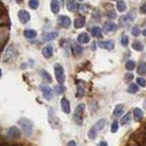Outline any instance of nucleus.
Wrapping results in <instances>:
<instances>
[{"instance_id":"f257e3e1","label":"nucleus","mask_w":146,"mask_h":146,"mask_svg":"<svg viewBox=\"0 0 146 146\" xmlns=\"http://www.w3.org/2000/svg\"><path fill=\"white\" fill-rule=\"evenodd\" d=\"M18 124L22 128V131H24V134L27 137H30L33 134V121L27 118H21L17 121Z\"/></svg>"},{"instance_id":"f03ea898","label":"nucleus","mask_w":146,"mask_h":146,"mask_svg":"<svg viewBox=\"0 0 146 146\" xmlns=\"http://www.w3.org/2000/svg\"><path fill=\"white\" fill-rule=\"evenodd\" d=\"M85 111V104L80 103L76 107L74 113H73V120L77 125L81 126L83 123V114Z\"/></svg>"},{"instance_id":"7ed1b4c3","label":"nucleus","mask_w":146,"mask_h":146,"mask_svg":"<svg viewBox=\"0 0 146 146\" xmlns=\"http://www.w3.org/2000/svg\"><path fill=\"white\" fill-rule=\"evenodd\" d=\"M54 72H55V77H56V80L58 82V84L63 85L66 80V76L63 67L59 63H56L54 65Z\"/></svg>"},{"instance_id":"20e7f679","label":"nucleus","mask_w":146,"mask_h":146,"mask_svg":"<svg viewBox=\"0 0 146 146\" xmlns=\"http://www.w3.org/2000/svg\"><path fill=\"white\" fill-rule=\"evenodd\" d=\"M135 17H136V13H135L133 10L130 11L129 13L127 14V15L121 17V18H120L121 25L125 26V25L130 24V23H131V21H133V19L135 18Z\"/></svg>"},{"instance_id":"39448f33","label":"nucleus","mask_w":146,"mask_h":146,"mask_svg":"<svg viewBox=\"0 0 146 146\" xmlns=\"http://www.w3.org/2000/svg\"><path fill=\"white\" fill-rule=\"evenodd\" d=\"M17 55V49L15 48L14 45H10L9 47L7 48L6 53H5V56H4V62H7L8 60L12 59L14 57Z\"/></svg>"},{"instance_id":"423d86ee","label":"nucleus","mask_w":146,"mask_h":146,"mask_svg":"<svg viewBox=\"0 0 146 146\" xmlns=\"http://www.w3.org/2000/svg\"><path fill=\"white\" fill-rule=\"evenodd\" d=\"M41 91H42L43 93V97L48 100H50L52 98H53V91H52V89L49 88L48 86H46V85H42L40 88Z\"/></svg>"},{"instance_id":"0eeeda50","label":"nucleus","mask_w":146,"mask_h":146,"mask_svg":"<svg viewBox=\"0 0 146 146\" xmlns=\"http://www.w3.org/2000/svg\"><path fill=\"white\" fill-rule=\"evenodd\" d=\"M7 135L10 137V138L18 139V138H20V136H21V131L17 126H11L8 130Z\"/></svg>"},{"instance_id":"6e6552de","label":"nucleus","mask_w":146,"mask_h":146,"mask_svg":"<svg viewBox=\"0 0 146 146\" xmlns=\"http://www.w3.org/2000/svg\"><path fill=\"white\" fill-rule=\"evenodd\" d=\"M17 15H18V18H19V20H20V22L22 23V24H27V23L30 20L29 13L27 12V10H24V9L18 11Z\"/></svg>"},{"instance_id":"1a4fd4ad","label":"nucleus","mask_w":146,"mask_h":146,"mask_svg":"<svg viewBox=\"0 0 146 146\" xmlns=\"http://www.w3.org/2000/svg\"><path fill=\"white\" fill-rule=\"evenodd\" d=\"M58 24L64 29H68L71 25V19L68 16H59L58 18Z\"/></svg>"},{"instance_id":"9d476101","label":"nucleus","mask_w":146,"mask_h":146,"mask_svg":"<svg viewBox=\"0 0 146 146\" xmlns=\"http://www.w3.org/2000/svg\"><path fill=\"white\" fill-rule=\"evenodd\" d=\"M98 46L100 48H104L107 50H111L115 47V43L113 40H105V41H100Z\"/></svg>"},{"instance_id":"9b49d317","label":"nucleus","mask_w":146,"mask_h":146,"mask_svg":"<svg viewBox=\"0 0 146 146\" xmlns=\"http://www.w3.org/2000/svg\"><path fill=\"white\" fill-rule=\"evenodd\" d=\"M118 29V27L116 24H114L113 22H106L103 24L102 27V30L105 32V33H111V32H114L116 31Z\"/></svg>"},{"instance_id":"f8f14e48","label":"nucleus","mask_w":146,"mask_h":146,"mask_svg":"<svg viewBox=\"0 0 146 146\" xmlns=\"http://www.w3.org/2000/svg\"><path fill=\"white\" fill-rule=\"evenodd\" d=\"M48 121L50 123V125L53 128H57V126L58 125V120L57 116L55 115V112L52 109L49 110L48 111Z\"/></svg>"},{"instance_id":"ddd939ff","label":"nucleus","mask_w":146,"mask_h":146,"mask_svg":"<svg viewBox=\"0 0 146 146\" xmlns=\"http://www.w3.org/2000/svg\"><path fill=\"white\" fill-rule=\"evenodd\" d=\"M60 105H61V109H62V111L68 114L70 112V102L68 100L67 98L65 97H63L60 100Z\"/></svg>"},{"instance_id":"4468645a","label":"nucleus","mask_w":146,"mask_h":146,"mask_svg":"<svg viewBox=\"0 0 146 146\" xmlns=\"http://www.w3.org/2000/svg\"><path fill=\"white\" fill-rule=\"evenodd\" d=\"M42 55L43 57L46 58H49L53 56V47L51 45H48L46 46L45 48L42 49Z\"/></svg>"},{"instance_id":"2eb2a0df","label":"nucleus","mask_w":146,"mask_h":146,"mask_svg":"<svg viewBox=\"0 0 146 146\" xmlns=\"http://www.w3.org/2000/svg\"><path fill=\"white\" fill-rule=\"evenodd\" d=\"M105 124H106V120H105V119H100V121H98L97 122L95 123L94 126L92 127V129H93L96 132H98L99 131H100V130H102V129H103L104 126H105Z\"/></svg>"},{"instance_id":"dca6fc26","label":"nucleus","mask_w":146,"mask_h":146,"mask_svg":"<svg viewBox=\"0 0 146 146\" xmlns=\"http://www.w3.org/2000/svg\"><path fill=\"white\" fill-rule=\"evenodd\" d=\"M90 36L83 32V33H80L78 36V42L80 43V44H87L90 42Z\"/></svg>"},{"instance_id":"f3484780","label":"nucleus","mask_w":146,"mask_h":146,"mask_svg":"<svg viewBox=\"0 0 146 146\" xmlns=\"http://www.w3.org/2000/svg\"><path fill=\"white\" fill-rule=\"evenodd\" d=\"M123 108H124V105L123 104H117L115 108H114L113 111V116L115 118L121 117L123 113Z\"/></svg>"},{"instance_id":"a211bd4d","label":"nucleus","mask_w":146,"mask_h":146,"mask_svg":"<svg viewBox=\"0 0 146 146\" xmlns=\"http://www.w3.org/2000/svg\"><path fill=\"white\" fill-rule=\"evenodd\" d=\"M66 6H67L68 10L71 11V12H74L79 8V5H78V3L76 1H73V0H68V1L66 3Z\"/></svg>"},{"instance_id":"6ab92c4d","label":"nucleus","mask_w":146,"mask_h":146,"mask_svg":"<svg viewBox=\"0 0 146 146\" xmlns=\"http://www.w3.org/2000/svg\"><path fill=\"white\" fill-rule=\"evenodd\" d=\"M85 23H86L85 17H77L74 21V27L75 29H81V27H83L85 26Z\"/></svg>"},{"instance_id":"aec40b11","label":"nucleus","mask_w":146,"mask_h":146,"mask_svg":"<svg viewBox=\"0 0 146 146\" xmlns=\"http://www.w3.org/2000/svg\"><path fill=\"white\" fill-rule=\"evenodd\" d=\"M36 35H38V33H36V31L34 30V29H26L24 31V36H25V38H27V39L36 38Z\"/></svg>"},{"instance_id":"412c9836","label":"nucleus","mask_w":146,"mask_h":146,"mask_svg":"<svg viewBox=\"0 0 146 146\" xmlns=\"http://www.w3.org/2000/svg\"><path fill=\"white\" fill-rule=\"evenodd\" d=\"M50 8H51V12L53 14H58L59 12V9H60V4L57 0H53L50 3Z\"/></svg>"},{"instance_id":"4be33fe9","label":"nucleus","mask_w":146,"mask_h":146,"mask_svg":"<svg viewBox=\"0 0 146 146\" xmlns=\"http://www.w3.org/2000/svg\"><path fill=\"white\" fill-rule=\"evenodd\" d=\"M133 115H134V120L135 121H140L143 117V110L140 108H135L133 111Z\"/></svg>"},{"instance_id":"5701e85b","label":"nucleus","mask_w":146,"mask_h":146,"mask_svg":"<svg viewBox=\"0 0 146 146\" xmlns=\"http://www.w3.org/2000/svg\"><path fill=\"white\" fill-rule=\"evenodd\" d=\"M102 29L98 26H95L91 29V34H92V36H95V38H100V36H102Z\"/></svg>"},{"instance_id":"b1692460","label":"nucleus","mask_w":146,"mask_h":146,"mask_svg":"<svg viewBox=\"0 0 146 146\" xmlns=\"http://www.w3.org/2000/svg\"><path fill=\"white\" fill-rule=\"evenodd\" d=\"M58 36V33L57 31H54V32H50V33L46 34V36H44V40L45 41H50V40H53L57 38Z\"/></svg>"},{"instance_id":"393cba45","label":"nucleus","mask_w":146,"mask_h":146,"mask_svg":"<svg viewBox=\"0 0 146 146\" xmlns=\"http://www.w3.org/2000/svg\"><path fill=\"white\" fill-rule=\"evenodd\" d=\"M126 8H127V6H126V4L124 1H118L117 2V9H118V11L119 12H121V13H123L125 10H126Z\"/></svg>"},{"instance_id":"a878e982","label":"nucleus","mask_w":146,"mask_h":146,"mask_svg":"<svg viewBox=\"0 0 146 146\" xmlns=\"http://www.w3.org/2000/svg\"><path fill=\"white\" fill-rule=\"evenodd\" d=\"M137 73L141 75L146 74V62L141 63L138 66V68H137Z\"/></svg>"},{"instance_id":"bb28decb","label":"nucleus","mask_w":146,"mask_h":146,"mask_svg":"<svg viewBox=\"0 0 146 146\" xmlns=\"http://www.w3.org/2000/svg\"><path fill=\"white\" fill-rule=\"evenodd\" d=\"M41 76H42L43 79L47 82H48V83H51V82H52V78H51V76L49 75V73L48 71L42 70H41Z\"/></svg>"},{"instance_id":"cd10ccee","label":"nucleus","mask_w":146,"mask_h":146,"mask_svg":"<svg viewBox=\"0 0 146 146\" xmlns=\"http://www.w3.org/2000/svg\"><path fill=\"white\" fill-rule=\"evenodd\" d=\"M131 47L134 50H136V51H141V50L143 49V45L141 44V42H140V41H134L133 44L131 45Z\"/></svg>"},{"instance_id":"c85d7f7f","label":"nucleus","mask_w":146,"mask_h":146,"mask_svg":"<svg viewBox=\"0 0 146 146\" xmlns=\"http://www.w3.org/2000/svg\"><path fill=\"white\" fill-rule=\"evenodd\" d=\"M131 121V113L128 112L126 113L124 116H122L121 119V125H125L127 124L128 122H129Z\"/></svg>"},{"instance_id":"c756f323","label":"nucleus","mask_w":146,"mask_h":146,"mask_svg":"<svg viewBox=\"0 0 146 146\" xmlns=\"http://www.w3.org/2000/svg\"><path fill=\"white\" fill-rule=\"evenodd\" d=\"M135 66H136V64L133 60H128L125 64V68L128 70H133L135 68Z\"/></svg>"},{"instance_id":"7c9ffc66","label":"nucleus","mask_w":146,"mask_h":146,"mask_svg":"<svg viewBox=\"0 0 146 146\" xmlns=\"http://www.w3.org/2000/svg\"><path fill=\"white\" fill-rule=\"evenodd\" d=\"M128 91H129L130 93H136L139 91V88H138V86L136 85V83H131L130 84L129 88H128Z\"/></svg>"},{"instance_id":"2f4dec72","label":"nucleus","mask_w":146,"mask_h":146,"mask_svg":"<svg viewBox=\"0 0 146 146\" xmlns=\"http://www.w3.org/2000/svg\"><path fill=\"white\" fill-rule=\"evenodd\" d=\"M85 94V90L82 86H78L77 88V93H76V96L78 98H82Z\"/></svg>"},{"instance_id":"473e14b6","label":"nucleus","mask_w":146,"mask_h":146,"mask_svg":"<svg viewBox=\"0 0 146 146\" xmlns=\"http://www.w3.org/2000/svg\"><path fill=\"white\" fill-rule=\"evenodd\" d=\"M29 7H30V8H32V9H36L38 7V6H39V2L38 1V0H30L29 1Z\"/></svg>"},{"instance_id":"72a5a7b5","label":"nucleus","mask_w":146,"mask_h":146,"mask_svg":"<svg viewBox=\"0 0 146 146\" xmlns=\"http://www.w3.org/2000/svg\"><path fill=\"white\" fill-rule=\"evenodd\" d=\"M141 33V30L139 29V27L138 26H134V27H132V29H131V35L132 36H138Z\"/></svg>"},{"instance_id":"f704fd0d","label":"nucleus","mask_w":146,"mask_h":146,"mask_svg":"<svg viewBox=\"0 0 146 146\" xmlns=\"http://www.w3.org/2000/svg\"><path fill=\"white\" fill-rule=\"evenodd\" d=\"M128 43H129V38H128V36L124 35L121 36V44L122 47H127L128 46Z\"/></svg>"},{"instance_id":"c9c22d12","label":"nucleus","mask_w":146,"mask_h":146,"mask_svg":"<svg viewBox=\"0 0 146 146\" xmlns=\"http://www.w3.org/2000/svg\"><path fill=\"white\" fill-rule=\"evenodd\" d=\"M118 129H119L118 121H114L111 123V131L112 132V133H115V132H117Z\"/></svg>"},{"instance_id":"e433bc0d","label":"nucleus","mask_w":146,"mask_h":146,"mask_svg":"<svg viewBox=\"0 0 146 146\" xmlns=\"http://www.w3.org/2000/svg\"><path fill=\"white\" fill-rule=\"evenodd\" d=\"M82 50H83V48H82L80 45H78V44L73 45V51H74L75 54H80L82 52Z\"/></svg>"},{"instance_id":"4c0bfd02","label":"nucleus","mask_w":146,"mask_h":146,"mask_svg":"<svg viewBox=\"0 0 146 146\" xmlns=\"http://www.w3.org/2000/svg\"><path fill=\"white\" fill-rule=\"evenodd\" d=\"M136 82H137V84L140 85L141 87H145L146 86V80L143 79V78H137L136 79Z\"/></svg>"},{"instance_id":"58836bf2","label":"nucleus","mask_w":146,"mask_h":146,"mask_svg":"<svg viewBox=\"0 0 146 146\" xmlns=\"http://www.w3.org/2000/svg\"><path fill=\"white\" fill-rule=\"evenodd\" d=\"M65 87L62 86V85H58V86H56L55 87V91L58 93V94H61L63 93L64 91H65Z\"/></svg>"},{"instance_id":"ea45409f","label":"nucleus","mask_w":146,"mask_h":146,"mask_svg":"<svg viewBox=\"0 0 146 146\" xmlns=\"http://www.w3.org/2000/svg\"><path fill=\"white\" fill-rule=\"evenodd\" d=\"M88 136H89V138L90 139H95L96 138V136H97V132H96L92 128L88 132Z\"/></svg>"},{"instance_id":"a19ab883","label":"nucleus","mask_w":146,"mask_h":146,"mask_svg":"<svg viewBox=\"0 0 146 146\" xmlns=\"http://www.w3.org/2000/svg\"><path fill=\"white\" fill-rule=\"evenodd\" d=\"M107 17L109 18H111V19H114V18H116L117 17V14L114 12L113 10H111V11H109L108 14H107Z\"/></svg>"},{"instance_id":"79ce46f5","label":"nucleus","mask_w":146,"mask_h":146,"mask_svg":"<svg viewBox=\"0 0 146 146\" xmlns=\"http://www.w3.org/2000/svg\"><path fill=\"white\" fill-rule=\"evenodd\" d=\"M133 78H134L133 74H132V73H131V72H128V73H126L125 76H124V79H125V80H131L132 79H133Z\"/></svg>"},{"instance_id":"37998d69","label":"nucleus","mask_w":146,"mask_h":146,"mask_svg":"<svg viewBox=\"0 0 146 146\" xmlns=\"http://www.w3.org/2000/svg\"><path fill=\"white\" fill-rule=\"evenodd\" d=\"M79 9L81 13H87V11H88V7H87V6H85V5H81V6H80Z\"/></svg>"},{"instance_id":"c03bdc74","label":"nucleus","mask_w":146,"mask_h":146,"mask_svg":"<svg viewBox=\"0 0 146 146\" xmlns=\"http://www.w3.org/2000/svg\"><path fill=\"white\" fill-rule=\"evenodd\" d=\"M141 13H143L146 15V2L143 4V6L141 7Z\"/></svg>"},{"instance_id":"a18cd8bd","label":"nucleus","mask_w":146,"mask_h":146,"mask_svg":"<svg viewBox=\"0 0 146 146\" xmlns=\"http://www.w3.org/2000/svg\"><path fill=\"white\" fill-rule=\"evenodd\" d=\"M67 146H77L76 141H70L68 143Z\"/></svg>"},{"instance_id":"49530a36","label":"nucleus","mask_w":146,"mask_h":146,"mask_svg":"<svg viewBox=\"0 0 146 146\" xmlns=\"http://www.w3.org/2000/svg\"><path fill=\"white\" fill-rule=\"evenodd\" d=\"M99 146H108V143H106V141H102Z\"/></svg>"},{"instance_id":"de8ad7c7","label":"nucleus","mask_w":146,"mask_h":146,"mask_svg":"<svg viewBox=\"0 0 146 146\" xmlns=\"http://www.w3.org/2000/svg\"><path fill=\"white\" fill-rule=\"evenodd\" d=\"M143 35L146 36V29H144V30L143 31Z\"/></svg>"},{"instance_id":"09e8293b","label":"nucleus","mask_w":146,"mask_h":146,"mask_svg":"<svg viewBox=\"0 0 146 146\" xmlns=\"http://www.w3.org/2000/svg\"><path fill=\"white\" fill-rule=\"evenodd\" d=\"M1 76H2V70L0 68V77H1Z\"/></svg>"},{"instance_id":"8fccbe9b","label":"nucleus","mask_w":146,"mask_h":146,"mask_svg":"<svg viewBox=\"0 0 146 146\" xmlns=\"http://www.w3.org/2000/svg\"><path fill=\"white\" fill-rule=\"evenodd\" d=\"M0 17H1V12H0Z\"/></svg>"}]
</instances>
